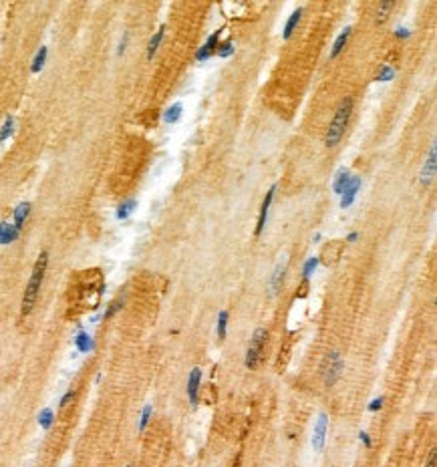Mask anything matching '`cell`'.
Listing matches in <instances>:
<instances>
[{
  "mask_svg": "<svg viewBox=\"0 0 437 467\" xmlns=\"http://www.w3.org/2000/svg\"><path fill=\"white\" fill-rule=\"evenodd\" d=\"M39 423L43 429H49L53 425V411L51 409H43L41 415H39Z\"/></svg>",
  "mask_w": 437,
  "mask_h": 467,
  "instance_id": "26",
  "label": "cell"
},
{
  "mask_svg": "<svg viewBox=\"0 0 437 467\" xmlns=\"http://www.w3.org/2000/svg\"><path fill=\"white\" fill-rule=\"evenodd\" d=\"M151 411H153V407H151V405H145V409H143V413H141V423H139V431H143V429L147 427V423H149V419H151Z\"/></svg>",
  "mask_w": 437,
  "mask_h": 467,
  "instance_id": "29",
  "label": "cell"
},
{
  "mask_svg": "<svg viewBox=\"0 0 437 467\" xmlns=\"http://www.w3.org/2000/svg\"><path fill=\"white\" fill-rule=\"evenodd\" d=\"M202 389V368L196 366L190 372V381H187V397H190L192 405H198V393Z\"/></svg>",
  "mask_w": 437,
  "mask_h": 467,
  "instance_id": "7",
  "label": "cell"
},
{
  "mask_svg": "<svg viewBox=\"0 0 437 467\" xmlns=\"http://www.w3.org/2000/svg\"><path fill=\"white\" fill-rule=\"evenodd\" d=\"M395 8V2H383V4H379V10H377V22H385L387 20V16H389V12Z\"/></svg>",
  "mask_w": 437,
  "mask_h": 467,
  "instance_id": "24",
  "label": "cell"
},
{
  "mask_svg": "<svg viewBox=\"0 0 437 467\" xmlns=\"http://www.w3.org/2000/svg\"><path fill=\"white\" fill-rule=\"evenodd\" d=\"M137 208V200H125L123 204H119V208H117V211H115V215H117V220H127V217L133 213V209Z\"/></svg>",
  "mask_w": 437,
  "mask_h": 467,
  "instance_id": "16",
  "label": "cell"
},
{
  "mask_svg": "<svg viewBox=\"0 0 437 467\" xmlns=\"http://www.w3.org/2000/svg\"><path fill=\"white\" fill-rule=\"evenodd\" d=\"M47 264H49V254L41 252V256L35 262V268H33V274H30L28 284H26L24 296H22V308H20L22 316H28L30 312H33L35 304H37V298H39V292H41V286H43V280H45V272H47Z\"/></svg>",
  "mask_w": 437,
  "mask_h": 467,
  "instance_id": "1",
  "label": "cell"
},
{
  "mask_svg": "<svg viewBox=\"0 0 437 467\" xmlns=\"http://www.w3.org/2000/svg\"><path fill=\"white\" fill-rule=\"evenodd\" d=\"M218 37H220V33H214L208 41H206V45L198 51V54H196V58L198 60H206V58H210L214 52H216V49H218Z\"/></svg>",
  "mask_w": 437,
  "mask_h": 467,
  "instance_id": "10",
  "label": "cell"
},
{
  "mask_svg": "<svg viewBox=\"0 0 437 467\" xmlns=\"http://www.w3.org/2000/svg\"><path fill=\"white\" fill-rule=\"evenodd\" d=\"M349 179H351V171L347 169V167H340L338 171H336V175H334V183H332V190L340 196L342 194V190L347 188V183H349Z\"/></svg>",
  "mask_w": 437,
  "mask_h": 467,
  "instance_id": "12",
  "label": "cell"
},
{
  "mask_svg": "<svg viewBox=\"0 0 437 467\" xmlns=\"http://www.w3.org/2000/svg\"><path fill=\"white\" fill-rule=\"evenodd\" d=\"M164 35H165V26H160V30L151 37V41H149V45H147V58H153L155 51L160 49V45H162V41H164Z\"/></svg>",
  "mask_w": 437,
  "mask_h": 467,
  "instance_id": "17",
  "label": "cell"
},
{
  "mask_svg": "<svg viewBox=\"0 0 437 467\" xmlns=\"http://www.w3.org/2000/svg\"><path fill=\"white\" fill-rule=\"evenodd\" d=\"M125 467H131V465H125Z\"/></svg>",
  "mask_w": 437,
  "mask_h": 467,
  "instance_id": "38",
  "label": "cell"
},
{
  "mask_svg": "<svg viewBox=\"0 0 437 467\" xmlns=\"http://www.w3.org/2000/svg\"><path fill=\"white\" fill-rule=\"evenodd\" d=\"M18 234H20V230H16L14 226H10V224H0V244H10V242H14L16 238H18Z\"/></svg>",
  "mask_w": 437,
  "mask_h": 467,
  "instance_id": "15",
  "label": "cell"
},
{
  "mask_svg": "<svg viewBox=\"0 0 437 467\" xmlns=\"http://www.w3.org/2000/svg\"><path fill=\"white\" fill-rule=\"evenodd\" d=\"M300 16H302V8H296V10L290 14V18H288V22H286V26H284V35H282L286 41L292 37L294 28H296V26H298V22H300Z\"/></svg>",
  "mask_w": 437,
  "mask_h": 467,
  "instance_id": "18",
  "label": "cell"
},
{
  "mask_svg": "<svg viewBox=\"0 0 437 467\" xmlns=\"http://www.w3.org/2000/svg\"><path fill=\"white\" fill-rule=\"evenodd\" d=\"M47 56H49V49H47V47H41L39 52H37L35 58H33V67H30V71L39 73V71L45 67V63H47Z\"/></svg>",
  "mask_w": 437,
  "mask_h": 467,
  "instance_id": "19",
  "label": "cell"
},
{
  "mask_svg": "<svg viewBox=\"0 0 437 467\" xmlns=\"http://www.w3.org/2000/svg\"><path fill=\"white\" fill-rule=\"evenodd\" d=\"M28 213H30V204H28V202L20 204V206L14 209V224H12V226H14L16 230H22V226H24V222H26Z\"/></svg>",
  "mask_w": 437,
  "mask_h": 467,
  "instance_id": "14",
  "label": "cell"
},
{
  "mask_svg": "<svg viewBox=\"0 0 437 467\" xmlns=\"http://www.w3.org/2000/svg\"><path fill=\"white\" fill-rule=\"evenodd\" d=\"M284 272H286V266L280 262L276 268H274V274H272V282H270V288H272V294H276L280 288H282V282H284Z\"/></svg>",
  "mask_w": 437,
  "mask_h": 467,
  "instance_id": "13",
  "label": "cell"
},
{
  "mask_svg": "<svg viewBox=\"0 0 437 467\" xmlns=\"http://www.w3.org/2000/svg\"><path fill=\"white\" fill-rule=\"evenodd\" d=\"M347 240H349V242H357V240H359V234H357V232H353V234H351Z\"/></svg>",
  "mask_w": 437,
  "mask_h": 467,
  "instance_id": "37",
  "label": "cell"
},
{
  "mask_svg": "<svg viewBox=\"0 0 437 467\" xmlns=\"http://www.w3.org/2000/svg\"><path fill=\"white\" fill-rule=\"evenodd\" d=\"M359 190H361V177H351L349 183H347V188L342 190V194H340V208L347 209L355 202Z\"/></svg>",
  "mask_w": 437,
  "mask_h": 467,
  "instance_id": "6",
  "label": "cell"
},
{
  "mask_svg": "<svg viewBox=\"0 0 437 467\" xmlns=\"http://www.w3.org/2000/svg\"><path fill=\"white\" fill-rule=\"evenodd\" d=\"M327 431H328V415L321 413L317 423H315V435H312V447H315V451H321L325 447Z\"/></svg>",
  "mask_w": 437,
  "mask_h": 467,
  "instance_id": "5",
  "label": "cell"
},
{
  "mask_svg": "<svg viewBox=\"0 0 437 467\" xmlns=\"http://www.w3.org/2000/svg\"><path fill=\"white\" fill-rule=\"evenodd\" d=\"M381 407H383V397L373 399L371 405H369V411H377V409H381Z\"/></svg>",
  "mask_w": 437,
  "mask_h": 467,
  "instance_id": "31",
  "label": "cell"
},
{
  "mask_svg": "<svg viewBox=\"0 0 437 467\" xmlns=\"http://www.w3.org/2000/svg\"><path fill=\"white\" fill-rule=\"evenodd\" d=\"M181 111H183L181 103H173V105H171V107L165 111V115H164L165 123H169V125H173V123H177V121L181 119Z\"/></svg>",
  "mask_w": 437,
  "mask_h": 467,
  "instance_id": "20",
  "label": "cell"
},
{
  "mask_svg": "<svg viewBox=\"0 0 437 467\" xmlns=\"http://www.w3.org/2000/svg\"><path fill=\"white\" fill-rule=\"evenodd\" d=\"M127 41H129V35L125 33V35H123V39L119 41V49H117V54H123V52H125V47H127Z\"/></svg>",
  "mask_w": 437,
  "mask_h": 467,
  "instance_id": "33",
  "label": "cell"
},
{
  "mask_svg": "<svg viewBox=\"0 0 437 467\" xmlns=\"http://www.w3.org/2000/svg\"><path fill=\"white\" fill-rule=\"evenodd\" d=\"M226 328H228V310H220L218 314V338H226Z\"/></svg>",
  "mask_w": 437,
  "mask_h": 467,
  "instance_id": "21",
  "label": "cell"
},
{
  "mask_svg": "<svg viewBox=\"0 0 437 467\" xmlns=\"http://www.w3.org/2000/svg\"><path fill=\"white\" fill-rule=\"evenodd\" d=\"M351 33H353V28L351 26H347V28H342V33L336 37V41H334V45H332V51H330V58H336L340 52H342V49H345V45H347V41H349V37H351Z\"/></svg>",
  "mask_w": 437,
  "mask_h": 467,
  "instance_id": "11",
  "label": "cell"
},
{
  "mask_svg": "<svg viewBox=\"0 0 437 467\" xmlns=\"http://www.w3.org/2000/svg\"><path fill=\"white\" fill-rule=\"evenodd\" d=\"M12 131H14V117L10 115V117H6L2 129H0V143H4V141L12 135Z\"/></svg>",
  "mask_w": 437,
  "mask_h": 467,
  "instance_id": "22",
  "label": "cell"
},
{
  "mask_svg": "<svg viewBox=\"0 0 437 467\" xmlns=\"http://www.w3.org/2000/svg\"><path fill=\"white\" fill-rule=\"evenodd\" d=\"M342 368H345V361H342V355L338 351H332L325 357L323 361V366H321V372H323V379H325V385L327 387H332L340 375H342Z\"/></svg>",
  "mask_w": 437,
  "mask_h": 467,
  "instance_id": "3",
  "label": "cell"
},
{
  "mask_svg": "<svg viewBox=\"0 0 437 467\" xmlns=\"http://www.w3.org/2000/svg\"><path fill=\"white\" fill-rule=\"evenodd\" d=\"M395 37H399V39H409V37H411V30L405 28V26H401V28L395 30Z\"/></svg>",
  "mask_w": 437,
  "mask_h": 467,
  "instance_id": "30",
  "label": "cell"
},
{
  "mask_svg": "<svg viewBox=\"0 0 437 467\" xmlns=\"http://www.w3.org/2000/svg\"><path fill=\"white\" fill-rule=\"evenodd\" d=\"M359 439H361V443H365V447H371V439H369V433L361 431V433H359Z\"/></svg>",
  "mask_w": 437,
  "mask_h": 467,
  "instance_id": "34",
  "label": "cell"
},
{
  "mask_svg": "<svg viewBox=\"0 0 437 467\" xmlns=\"http://www.w3.org/2000/svg\"><path fill=\"white\" fill-rule=\"evenodd\" d=\"M274 192H276V185H272V188L268 190L264 202H262V208H260V217H258V226H256V236L262 234V230L266 228V217H268V209H270V204L274 200Z\"/></svg>",
  "mask_w": 437,
  "mask_h": 467,
  "instance_id": "9",
  "label": "cell"
},
{
  "mask_svg": "<svg viewBox=\"0 0 437 467\" xmlns=\"http://www.w3.org/2000/svg\"><path fill=\"white\" fill-rule=\"evenodd\" d=\"M425 467H435V449L429 453V461L425 463Z\"/></svg>",
  "mask_w": 437,
  "mask_h": 467,
  "instance_id": "36",
  "label": "cell"
},
{
  "mask_svg": "<svg viewBox=\"0 0 437 467\" xmlns=\"http://www.w3.org/2000/svg\"><path fill=\"white\" fill-rule=\"evenodd\" d=\"M435 169H437V147L431 145V151H429V157L425 159L423 163V169H421V181L423 183H429L435 175Z\"/></svg>",
  "mask_w": 437,
  "mask_h": 467,
  "instance_id": "8",
  "label": "cell"
},
{
  "mask_svg": "<svg viewBox=\"0 0 437 467\" xmlns=\"http://www.w3.org/2000/svg\"><path fill=\"white\" fill-rule=\"evenodd\" d=\"M121 304H123V300H117L115 304H111V308L107 310V312H105V318H109V316H113L115 312H117V310L121 308Z\"/></svg>",
  "mask_w": 437,
  "mask_h": 467,
  "instance_id": "32",
  "label": "cell"
},
{
  "mask_svg": "<svg viewBox=\"0 0 437 467\" xmlns=\"http://www.w3.org/2000/svg\"><path fill=\"white\" fill-rule=\"evenodd\" d=\"M73 397H75V393H73V391H69V393H67L65 397L60 399V407H67V405H69V401H71Z\"/></svg>",
  "mask_w": 437,
  "mask_h": 467,
  "instance_id": "35",
  "label": "cell"
},
{
  "mask_svg": "<svg viewBox=\"0 0 437 467\" xmlns=\"http://www.w3.org/2000/svg\"><path fill=\"white\" fill-rule=\"evenodd\" d=\"M266 338H268V332L266 328H256V332L252 334L250 338V345H248V351H246V366L248 368H256V364L260 363V357L264 353V345H266Z\"/></svg>",
  "mask_w": 437,
  "mask_h": 467,
  "instance_id": "4",
  "label": "cell"
},
{
  "mask_svg": "<svg viewBox=\"0 0 437 467\" xmlns=\"http://www.w3.org/2000/svg\"><path fill=\"white\" fill-rule=\"evenodd\" d=\"M77 349L81 351V353H87V351H91V338H89V334L87 332H79V336H77Z\"/></svg>",
  "mask_w": 437,
  "mask_h": 467,
  "instance_id": "23",
  "label": "cell"
},
{
  "mask_svg": "<svg viewBox=\"0 0 437 467\" xmlns=\"http://www.w3.org/2000/svg\"><path fill=\"white\" fill-rule=\"evenodd\" d=\"M393 77H395V69L389 67V65H383L381 73L377 75V81H379V83H387V81H391Z\"/></svg>",
  "mask_w": 437,
  "mask_h": 467,
  "instance_id": "25",
  "label": "cell"
},
{
  "mask_svg": "<svg viewBox=\"0 0 437 467\" xmlns=\"http://www.w3.org/2000/svg\"><path fill=\"white\" fill-rule=\"evenodd\" d=\"M351 113H353V99L347 97V99H342L332 121H330V125H328V131H327V137H325V145L327 147H334L342 135H345V129L349 125V121H351Z\"/></svg>",
  "mask_w": 437,
  "mask_h": 467,
  "instance_id": "2",
  "label": "cell"
},
{
  "mask_svg": "<svg viewBox=\"0 0 437 467\" xmlns=\"http://www.w3.org/2000/svg\"><path fill=\"white\" fill-rule=\"evenodd\" d=\"M218 54H220L222 58H228L230 54H234V43H232V41H228V43L220 45V47H218Z\"/></svg>",
  "mask_w": 437,
  "mask_h": 467,
  "instance_id": "28",
  "label": "cell"
},
{
  "mask_svg": "<svg viewBox=\"0 0 437 467\" xmlns=\"http://www.w3.org/2000/svg\"><path fill=\"white\" fill-rule=\"evenodd\" d=\"M317 266H319V258L315 256V258H308V262L304 264V270H302V274H304V278H310L312 274H315V270H317Z\"/></svg>",
  "mask_w": 437,
  "mask_h": 467,
  "instance_id": "27",
  "label": "cell"
}]
</instances>
